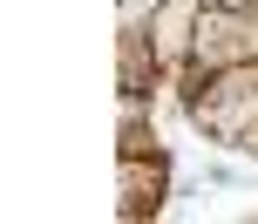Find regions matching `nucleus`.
Returning a JSON list of instances; mask_svg holds the SVG:
<instances>
[{"mask_svg": "<svg viewBox=\"0 0 258 224\" xmlns=\"http://www.w3.org/2000/svg\"><path fill=\"white\" fill-rule=\"evenodd\" d=\"M177 102H183V122H190L204 143L245 150V136L258 122V61H238V68H218V75L177 82Z\"/></svg>", "mask_w": 258, "mask_h": 224, "instance_id": "nucleus-1", "label": "nucleus"}, {"mask_svg": "<svg viewBox=\"0 0 258 224\" xmlns=\"http://www.w3.org/2000/svg\"><path fill=\"white\" fill-rule=\"evenodd\" d=\"M197 21H204V0H156V14H150V54H156V75H163V89H177L183 68H190Z\"/></svg>", "mask_w": 258, "mask_h": 224, "instance_id": "nucleus-2", "label": "nucleus"}, {"mask_svg": "<svg viewBox=\"0 0 258 224\" xmlns=\"http://www.w3.org/2000/svg\"><path fill=\"white\" fill-rule=\"evenodd\" d=\"M116 184H122V204H116V217H156L170 204V157H163V143L156 150H116Z\"/></svg>", "mask_w": 258, "mask_h": 224, "instance_id": "nucleus-3", "label": "nucleus"}]
</instances>
